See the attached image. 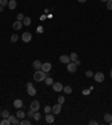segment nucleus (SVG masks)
Wrapping results in <instances>:
<instances>
[{
  "label": "nucleus",
  "mask_w": 112,
  "mask_h": 125,
  "mask_svg": "<svg viewBox=\"0 0 112 125\" xmlns=\"http://www.w3.org/2000/svg\"><path fill=\"white\" fill-rule=\"evenodd\" d=\"M70 59H71V61H72V62H75V61L77 60V54H76L75 52L71 53V55H70Z\"/></svg>",
  "instance_id": "a211bd4d"
},
{
  "label": "nucleus",
  "mask_w": 112,
  "mask_h": 125,
  "mask_svg": "<svg viewBox=\"0 0 112 125\" xmlns=\"http://www.w3.org/2000/svg\"><path fill=\"white\" fill-rule=\"evenodd\" d=\"M24 18H25V16L22 15V14H18V15H17V19H18L19 22H21Z\"/></svg>",
  "instance_id": "473e14b6"
},
{
  "label": "nucleus",
  "mask_w": 112,
  "mask_h": 125,
  "mask_svg": "<svg viewBox=\"0 0 112 125\" xmlns=\"http://www.w3.org/2000/svg\"><path fill=\"white\" fill-rule=\"evenodd\" d=\"M74 63H75V64H76V66H77V65H80V64H81V61H80V60L77 59V60H76V61H75Z\"/></svg>",
  "instance_id": "4c0bfd02"
},
{
  "label": "nucleus",
  "mask_w": 112,
  "mask_h": 125,
  "mask_svg": "<svg viewBox=\"0 0 112 125\" xmlns=\"http://www.w3.org/2000/svg\"><path fill=\"white\" fill-rule=\"evenodd\" d=\"M45 113H46V114H48L49 112H52V107H49V106H45Z\"/></svg>",
  "instance_id": "2f4dec72"
},
{
  "label": "nucleus",
  "mask_w": 112,
  "mask_h": 125,
  "mask_svg": "<svg viewBox=\"0 0 112 125\" xmlns=\"http://www.w3.org/2000/svg\"><path fill=\"white\" fill-rule=\"evenodd\" d=\"M39 101L38 100H33L31 104H30V109L34 110V112H38L39 110Z\"/></svg>",
  "instance_id": "7ed1b4c3"
},
{
  "label": "nucleus",
  "mask_w": 112,
  "mask_h": 125,
  "mask_svg": "<svg viewBox=\"0 0 112 125\" xmlns=\"http://www.w3.org/2000/svg\"><path fill=\"white\" fill-rule=\"evenodd\" d=\"M33 68L35 69V70H41V61H38V60L34 61L33 62Z\"/></svg>",
  "instance_id": "f8f14e48"
},
{
  "label": "nucleus",
  "mask_w": 112,
  "mask_h": 125,
  "mask_svg": "<svg viewBox=\"0 0 112 125\" xmlns=\"http://www.w3.org/2000/svg\"><path fill=\"white\" fill-rule=\"evenodd\" d=\"M77 1H78V2H82V4H83V2H86L87 0H77Z\"/></svg>",
  "instance_id": "ea45409f"
},
{
  "label": "nucleus",
  "mask_w": 112,
  "mask_h": 125,
  "mask_svg": "<svg viewBox=\"0 0 112 125\" xmlns=\"http://www.w3.org/2000/svg\"><path fill=\"white\" fill-rule=\"evenodd\" d=\"M89 124H90V125H97V121H90Z\"/></svg>",
  "instance_id": "e433bc0d"
},
{
  "label": "nucleus",
  "mask_w": 112,
  "mask_h": 125,
  "mask_svg": "<svg viewBox=\"0 0 112 125\" xmlns=\"http://www.w3.org/2000/svg\"><path fill=\"white\" fill-rule=\"evenodd\" d=\"M21 27H22V23L19 22V20H17V22H15L12 24V28L14 30H20Z\"/></svg>",
  "instance_id": "2eb2a0df"
},
{
  "label": "nucleus",
  "mask_w": 112,
  "mask_h": 125,
  "mask_svg": "<svg viewBox=\"0 0 112 125\" xmlns=\"http://www.w3.org/2000/svg\"><path fill=\"white\" fill-rule=\"evenodd\" d=\"M60 61L62 63L67 64V63L71 62V59H70V56H67V55H61V56H60Z\"/></svg>",
  "instance_id": "9b49d317"
},
{
  "label": "nucleus",
  "mask_w": 112,
  "mask_h": 125,
  "mask_svg": "<svg viewBox=\"0 0 112 125\" xmlns=\"http://www.w3.org/2000/svg\"><path fill=\"white\" fill-rule=\"evenodd\" d=\"M46 79V72L43 70H36V72L34 73V80L36 82H41V81Z\"/></svg>",
  "instance_id": "f257e3e1"
},
{
  "label": "nucleus",
  "mask_w": 112,
  "mask_h": 125,
  "mask_svg": "<svg viewBox=\"0 0 112 125\" xmlns=\"http://www.w3.org/2000/svg\"><path fill=\"white\" fill-rule=\"evenodd\" d=\"M63 91H65V94H71L72 92V88L70 86H66L65 88H63Z\"/></svg>",
  "instance_id": "393cba45"
},
{
  "label": "nucleus",
  "mask_w": 112,
  "mask_h": 125,
  "mask_svg": "<svg viewBox=\"0 0 112 125\" xmlns=\"http://www.w3.org/2000/svg\"><path fill=\"white\" fill-rule=\"evenodd\" d=\"M85 76H86V77H87V78H92V77H93V72H92V71H86V72H85Z\"/></svg>",
  "instance_id": "c756f323"
},
{
  "label": "nucleus",
  "mask_w": 112,
  "mask_h": 125,
  "mask_svg": "<svg viewBox=\"0 0 112 125\" xmlns=\"http://www.w3.org/2000/svg\"><path fill=\"white\" fill-rule=\"evenodd\" d=\"M1 116H2V118H8L9 117V112H8L7 109L4 110V112L1 113Z\"/></svg>",
  "instance_id": "b1692460"
},
{
  "label": "nucleus",
  "mask_w": 112,
  "mask_h": 125,
  "mask_svg": "<svg viewBox=\"0 0 112 125\" xmlns=\"http://www.w3.org/2000/svg\"><path fill=\"white\" fill-rule=\"evenodd\" d=\"M52 86H53V90H55L56 92L63 90V85H62L61 82H54Z\"/></svg>",
  "instance_id": "1a4fd4ad"
},
{
  "label": "nucleus",
  "mask_w": 112,
  "mask_h": 125,
  "mask_svg": "<svg viewBox=\"0 0 112 125\" xmlns=\"http://www.w3.org/2000/svg\"><path fill=\"white\" fill-rule=\"evenodd\" d=\"M51 69H52V64L49 62H45V63H41V70H43L44 72H49L51 71Z\"/></svg>",
  "instance_id": "423d86ee"
},
{
  "label": "nucleus",
  "mask_w": 112,
  "mask_h": 125,
  "mask_svg": "<svg viewBox=\"0 0 112 125\" xmlns=\"http://www.w3.org/2000/svg\"><path fill=\"white\" fill-rule=\"evenodd\" d=\"M0 124L1 125H10V123L8 121V118H2V121L0 122Z\"/></svg>",
  "instance_id": "a878e982"
},
{
  "label": "nucleus",
  "mask_w": 112,
  "mask_h": 125,
  "mask_svg": "<svg viewBox=\"0 0 112 125\" xmlns=\"http://www.w3.org/2000/svg\"><path fill=\"white\" fill-rule=\"evenodd\" d=\"M90 91H91L90 89H84V90H83V95H89Z\"/></svg>",
  "instance_id": "f704fd0d"
},
{
  "label": "nucleus",
  "mask_w": 112,
  "mask_h": 125,
  "mask_svg": "<svg viewBox=\"0 0 112 125\" xmlns=\"http://www.w3.org/2000/svg\"><path fill=\"white\" fill-rule=\"evenodd\" d=\"M45 121H46V123H48V124H52V123H54V121H55V117H54V114H46V117H45Z\"/></svg>",
  "instance_id": "9d476101"
},
{
  "label": "nucleus",
  "mask_w": 112,
  "mask_h": 125,
  "mask_svg": "<svg viewBox=\"0 0 112 125\" xmlns=\"http://www.w3.org/2000/svg\"><path fill=\"white\" fill-rule=\"evenodd\" d=\"M8 7H9V9H11V10L16 9V7H17V1H16V0H10V1L8 2Z\"/></svg>",
  "instance_id": "ddd939ff"
},
{
  "label": "nucleus",
  "mask_w": 112,
  "mask_h": 125,
  "mask_svg": "<svg viewBox=\"0 0 112 125\" xmlns=\"http://www.w3.org/2000/svg\"><path fill=\"white\" fill-rule=\"evenodd\" d=\"M43 32H44V28H43L41 26H39L37 28V33H43Z\"/></svg>",
  "instance_id": "c9c22d12"
},
{
  "label": "nucleus",
  "mask_w": 112,
  "mask_h": 125,
  "mask_svg": "<svg viewBox=\"0 0 112 125\" xmlns=\"http://www.w3.org/2000/svg\"><path fill=\"white\" fill-rule=\"evenodd\" d=\"M64 101H65V98H64L63 96H60V97H58V104H61V105H62Z\"/></svg>",
  "instance_id": "7c9ffc66"
},
{
  "label": "nucleus",
  "mask_w": 112,
  "mask_h": 125,
  "mask_svg": "<svg viewBox=\"0 0 112 125\" xmlns=\"http://www.w3.org/2000/svg\"><path fill=\"white\" fill-rule=\"evenodd\" d=\"M21 40L25 42V43H29L30 41H31V34L26 32V33H24L21 35Z\"/></svg>",
  "instance_id": "6e6552de"
},
{
  "label": "nucleus",
  "mask_w": 112,
  "mask_h": 125,
  "mask_svg": "<svg viewBox=\"0 0 112 125\" xmlns=\"http://www.w3.org/2000/svg\"><path fill=\"white\" fill-rule=\"evenodd\" d=\"M76 64H75L74 62H70L67 63V70H68V72H71V73H75L76 72Z\"/></svg>",
  "instance_id": "0eeeda50"
},
{
  "label": "nucleus",
  "mask_w": 112,
  "mask_h": 125,
  "mask_svg": "<svg viewBox=\"0 0 112 125\" xmlns=\"http://www.w3.org/2000/svg\"><path fill=\"white\" fill-rule=\"evenodd\" d=\"M34 113H35V112H34V110H31V109H30L29 110V112H28V113H27V116H28V117H33V116H34Z\"/></svg>",
  "instance_id": "72a5a7b5"
},
{
  "label": "nucleus",
  "mask_w": 112,
  "mask_h": 125,
  "mask_svg": "<svg viewBox=\"0 0 112 125\" xmlns=\"http://www.w3.org/2000/svg\"><path fill=\"white\" fill-rule=\"evenodd\" d=\"M101 1H102V2H107L108 0H101Z\"/></svg>",
  "instance_id": "79ce46f5"
},
{
  "label": "nucleus",
  "mask_w": 112,
  "mask_h": 125,
  "mask_svg": "<svg viewBox=\"0 0 112 125\" xmlns=\"http://www.w3.org/2000/svg\"><path fill=\"white\" fill-rule=\"evenodd\" d=\"M8 0H0V6H2V7H5V6H7L8 5Z\"/></svg>",
  "instance_id": "c85d7f7f"
},
{
  "label": "nucleus",
  "mask_w": 112,
  "mask_h": 125,
  "mask_svg": "<svg viewBox=\"0 0 112 125\" xmlns=\"http://www.w3.org/2000/svg\"><path fill=\"white\" fill-rule=\"evenodd\" d=\"M2 10H4V7H2V6H0V12H1Z\"/></svg>",
  "instance_id": "a19ab883"
},
{
  "label": "nucleus",
  "mask_w": 112,
  "mask_h": 125,
  "mask_svg": "<svg viewBox=\"0 0 112 125\" xmlns=\"http://www.w3.org/2000/svg\"><path fill=\"white\" fill-rule=\"evenodd\" d=\"M107 8L109 10H112V0H108L107 1Z\"/></svg>",
  "instance_id": "bb28decb"
},
{
  "label": "nucleus",
  "mask_w": 112,
  "mask_h": 125,
  "mask_svg": "<svg viewBox=\"0 0 112 125\" xmlns=\"http://www.w3.org/2000/svg\"><path fill=\"white\" fill-rule=\"evenodd\" d=\"M8 121L10 123V125H20V121L18 119V117H14L12 115H9V117H8Z\"/></svg>",
  "instance_id": "39448f33"
},
{
  "label": "nucleus",
  "mask_w": 112,
  "mask_h": 125,
  "mask_svg": "<svg viewBox=\"0 0 112 125\" xmlns=\"http://www.w3.org/2000/svg\"><path fill=\"white\" fill-rule=\"evenodd\" d=\"M27 92H28V95H29V96H35V95H36V89L34 88V87L27 88Z\"/></svg>",
  "instance_id": "dca6fc26"
},
{
  "label": "nucleus",
  "mask_w": 112,
  "mask_h": 125,
  "mask_svg": "<svg viewBox=\"0 0 112 125\" xmlns=\"http://www.w3.org/2000/svg\"><path fill=\"white\" fill-rule=\"evenodd\" d=\"M17 117H18L19 119H24V118H25V113H24L22 110H18V112H17Z\"/></svg>",
  "instance_id": "6ab92c4d"
},
{
  "label": "nucleus",
  "mask_w": 112,
  "mask_h": 125,
  "mask_svg": "<svg viewBox=\"0 0 112 125\" xmlns=\"http://www.w3.org/2000/svg\"><path fill=\"white\" fill-rule=\"evenodd\" d=\"M22 105H24V104H22L21 99H16L15 101H14V107H15V108H21Z\"/></svg>",
  "instance_id": "4468645a"
},
{
  "label": "nucleus",
  "mask_w": 112,
  "mask_h": 125,
  "mask_svg": "<svg viewBox=\"0 0 112 125\" xmlns=\"http://www.w3.org/2000/svg\"><path fill=\"white\" fill-rule=\"evenodd\" d=\"M61 109H62V105L57 103V104H55V105L52 107V113L54 115H57V114H60Z\"/></svg>",
  "instance_id": "20e7f679"
},
{
  "label": "nucleus",
  "mask_w": 112,
  "mask_h": 125,
  "mask_svg": "<svg viewBox=\"0 0 112 125\" xmlns=\"http://www.w3.org/2000/svg\"><path fill=\"white\" fill-rule=\"evenodd\" d=\"M11 42H12V43H16V42H17V41H18V35H17V34H14V35H11Z\"/></svg>",
  "instance_id": "5701e85b"
},
{
  "label": "nucleus",
  "mask_w": 112,
  "mask_h": 125,
  "mask_svg": "<svg viewBox=\"0 0 112 125\" xmlns=\"http://www.w3.org/2000/svg\"><path fill=\"white\" fill-rule=\"evenodd\" d=\"M45 83H46L47 86H52L53 83H54V80H53V78L46 77V79H45Z\"/></svg>",
  "instance_id": "f3484780"
},
{
  "label": "nucleus",
  "mask_w": 112,
  "mask_h": 125,
  "mask_svg": "<svg viewBox=\"0 0 112 125\" xmlns=\"http://www.w3.org/2000/svg\"><path fill=\"white\" fill-rule=\"evenodd\" d=\"M110 124H111V125H112V119H111V121H110Z\"/></svg>",
  "instance_id": "c03bdc74"
},
{
  "label": "nucleus",
  "mask_w": 112,
  "mask_h": 125,
  "mask_svg": "<svg viewBox=\"0 0 112 125\" xmlns=\"http://www.w3.org/2000/svg\"><path fill=\"white\" fill-rule=\"evenodd\" d=\"M112 119V115L111 114H105L104 115V122H107V123H110V121Z\"/></svg>",
  "instance_id": "412c9836"
},
{
  "label": "nucleus",
  "mask_w": 112,
  "mask_h": 125,
  "mask_svg": "<svg viewBox=\"0 0 112 125\" xmlns=\"http://www.w3.org/2000/svg\"><path fill=\"white\" fill-rule=\"evenodd\" d=\"M22 20H24V25H25V26H29L30 23H31V19H30L29 17H25Z\"/></svg>",
  "instance_id": "aec40b11"
},
{
  "label": "nucleus",
  "mask_w": 112,
  "mask_h": 125,
  "mask_svg": "<svg viewBox=\"0 0 112 125\" xmlns=\"http://www.w3.org/2000/svg\"><path fill=\"white\" fill-rule=\"evenodd\" d=\"M0 117H1V110H0Z\"/></svg>",
  "instance_id": "a18cd8bd"
},
{
  "label": "nucleus",
  "mask_w": 112,
  "mask_h": 125,
  "mask_svg": "<svg viewBox=\"0 0 112 125\" xmlns=\"http://www.w3.org/2000/svg\"><path fill=\"white\" fill-rule=\"evenodd\" d=\"M30 87H34L33 83H31V82H28V83H27V88H30Z\"/></svg>",
  "instance_id": "58836bf2"
},
{
  "label": "nucleus",
  "mask_w": 112,
  "mask_h": 125,
  "mask_svg": "<svg viewBox=\"0 0 112 125\" xmlns=\"http://www.w3.org/2000/svg\"><path fill=\"white\" fill-rule=\"evenodd\" d=\"M33 118L35 119V121H39V119H41V114H39V112H35Z\"/></svg>",
  "instance_id": "4be33fe9"
},
{
  "label": "nucleus",
  "mask_w": 112,
  "mask_h": 125,
  "mask_svg": "<svg viewBox=\"0 0 112 125\" xmlns=\"http://www.w3.org/2000/svg\"><path fill=\"white\" fill-rule=\"evenodd\" d=\"M110 76H111V79H112V69H111V72H110Z\"/></svg>",
  "instance_id": "37998d69"
},
{
  "label": "nucleus",
  "mask_w": 112,
  "mask_h": 125,
  "mask_svg": "<svg viewBox=\"0 0 112 125\" xmlns=\"http://www.w3.org/2000/svg\"><path fill=\"white\" fill-rule=\"evenodd\" d=\"M20 125H30V121H28V119H22L20 122Z\"/></svg>",
  "instance_id": "cd10ccee"
},
{
  "label": "nucleus",
  "mask_w": 112,
  "mask_h": 125,
  "mask_svg": "<svg viewBox=\"0 0 112 125\" xmlns=\"http://www.w3.org/2000/svg\"><path fill=\"white\" fill-rule=\"evenodd\" d=\"M94 79H95V81L97 82H103L105 79L104 74L102 73V72H97V73L94 74Z\"/></svg>",
  "instance_id": "f03ea898"
}]
</instances>
